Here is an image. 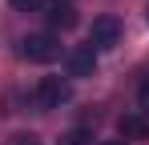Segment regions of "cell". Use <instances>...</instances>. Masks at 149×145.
<instances>
[{
  "label": "cell",
  "instance_id": "cell-2",
  "mask_svg": "<svg viewBox=\"0 0 149 145\" xmlns=\"http://www.w3.org/2000/svg\"><path fill=\"white\" fill-rule=\"evenodd\" d=\"M73 101V85L65 81V77H45L40 85H36V105L49 113V109H61V105H69Z\"/></svg>",
  "mask_w": 149,
  "mask_h": 145
},
{
  "label": "cell",
  "instance_id": "cell-3",
  "mask_svg": "<svg viewBox=\"0 0 149 145\" xmlns=\"http://www.w3.org/2000/svg\"><path fill=\"white\" fill-rule=\"evenodd\" d=\"M117 40H121V20L117 16H97L93 32H89V45L97 52H105V48H117Z\"/></svg>",
  "mask_w": 149,
  "mask_h": 145
},
{
  "label": "cell",
  "instance_id": "cell-6",
  "mask_svg": "<svg viewBox=\"0 0 149 145\" xmlns=\"http://www.w3.org/2000/svg\"><path fill=\"white\" fill-rule=\"evenodd\" d=\"M117 129H121V137H145L149 133V117L145 113H125L117 121Z\"/></svg>",
  "mask_w": 149,
  "mask_h": 145
},
{
  "label": "cell",
  "instance_id": "cell-4",
  "mask_svg": "<svg viewBox=\"0 0 149 145\" xmlns=\"http://www.w3.org/2000/svg\"><path fill=\"white\" fill-rule=\"evenodd\" d=\"M65 65H69V77H93V72H97V48L93 45L73 48V52L65 56Z\"/></svg>",
  "mask_w": 149,
  "mask_h": 145
},
{
  "label": "cell",
  "instance_id": "cell-7",
  "mask_svg": "<svg viewBox=\"0 0 149 145\" xmlns=\"http://www.w3.org/2000/svg\"><path fill=\"white\" fill-rule=\"evenodd\" d=\"M8 4H12L16 12H40V8H49L45 0H8Z\"/></svg>",
  "mask_w": 149,
  "mask_h": 145
},
{
  "label": "cell",
  "instance_id": "cell-1",
  "mask_svg": "<svg viewBox=\"0 0 149 145\" xmlns=\"http://www.w3.org/2000/svg\"><path fill=\"white\" fill-rule=\"evenodd\" d=\"M20 56L32 61V65H52L61 56V40L49 36V32H36V36H24L20 40Z\"/></svg>",
  "mask_w": 149,
  "mask_h": 145
},
{
  "label": "cell",
  "instance_id": "cell-8",
  "mask_svg": "<svg viewBox=\"0 0 149 145\" xmlns=\"http://www.w3.org/2000/svg\"><path fill=\"white\" fill-rule=\"evenodd\" d=\"M61 145H93V141H89V133H85V129H73V133H65V137H61Z\"/></svg>",
  "mask_w": 149,
  "mask_h": 145
},
{
  "label": "cell",
  "instance_id": "cell-9",
  "mask_svg": "<svg viewBox=\"0 0 149 145\" xmlns=\"http://www.w3.org/2000/svg\"><path fill=\"white\" fill-rule=\"evenodd\" d=\"M137 101H141V113H145V117H149V81H145V85H141V93H137Z\"/></svg>",
  "mask_w": 149,
  "mask_h": 145
},
{
  "label": "cell",
  "instance_id": "cell-10",
  "mask_svg": "<svg viewBox=\"0 0 149 145\" xmlns=\"http://www.w3.org/2000/svg\"><path fill=\"white\" fill-rule=\"evenodd\" d=\"M105 145H129V141H105Z\"/></svg>",
  "mask_w": 149,
  "mask_h": 145
},
{
  "label": "cell",
  "instance_id": "cell-5",
  "mask_svg": "<svg viewBox=\"0 0 149 145\" xmlns=\"http://www.w3.org/2000/svg\"><path fill=\"white\" fill-rule=\"evenodd\" d=\"M45 16H49V24L56 28V32L77 28V8H73V4H61V0H56V4H49V8H45Z\"/></svg>",
  "mask_w": 149,
  "mask_h": 145
}]
</instances>
